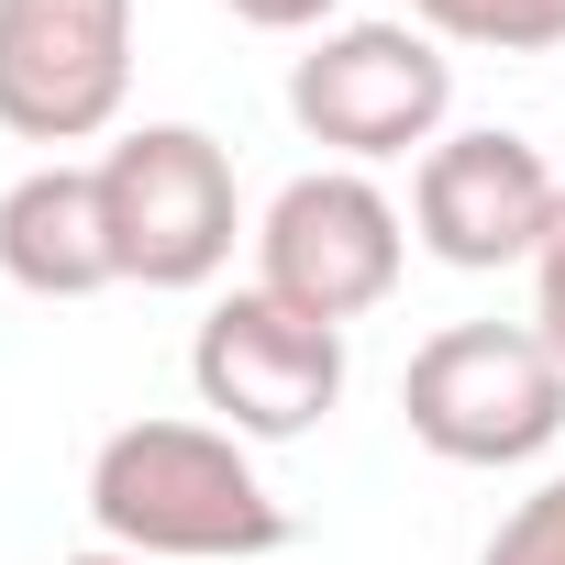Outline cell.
Wrapping results in <instances>:
<instances>
[{"label":"cell","instance_id":"30bf717a","mask_svg":"<svg viewBox=\"0 0 565 565\" xmlns=\"http://www.w3.org/2000/svg\"><path fill=\"white\" fill-rule=\"evenodd\" d=\"M411 23L433 45H477V56H554L565 0H411Z\"/></svg>","mask_w":565,"mask_h":565},{"label":"cell","instance_id":"5b68a950","mask_svg":"<svg viewBox=\"0 0 565 565\" xmlns=\"http://www.w3.org/2000/svg\"><path fill=\"white\" fill-rule=\"evenodd\" d=\"M399 266H411V211L366 167H311L255 222V289L311 311V322H333V333L366 322L399 289Z\"/></svg>","mask_w":565,"mask_h":565},{"label":"cell","instance_id":"8fae6325","mask_svg":"<svg viewBox=\"0 0 565 565\" xmlns=\"http://www.w3.org/2000/svg\"><path fill=\"white\" fill-rule=\"evenodd\" d=\"M477 565H565V466H554L532 499H510V521L488 532Z\"/></svg>","mask_w":565,"mask_h":565},{"label":"cell","instance_id":"7c38bea8","mask_svg":"<svg viewBox=\"0 0 565 565\" xmlns=\"http://www.w3.org/2000/svg\"><path fill=\"white\" fill-rule=\"evenodd\" d=\"M532 333L565 355V200H554V233L532 244Z\"/></svg>","mask_w":565,"mask_h":565},{"label":"cell","instance_id":"277c9868","mask_svg":"<svg viewBox=\"0 0 565 565\" xmlns=\"http://www.w3.org/2000/svg\"><path fill=\"white\" fill-rule=\"evenodd\" d=\"M100 200H111V255H122V289H211L233 266L244 233V189L233 156L200 122H145L100 156Z\"/></svg>","mask_w":565,"mask_h":565},{"label":"cell","instance_id":"8992f818","mask_svg":"<svg viewBox=\"0 0 565 565\" xmlns=\"http://www.w3.org/2000/svg\"><path fill=\"white\" fill-rule=\"evenodd\" d=\"M189 388L233 444H300L344 399V333L266 300V289H233L189 333Z\"/></svg>","mask_w":565,"mask_h":565},{"label":"cell","instance_id":"5bb4252c","mask_svg":"<svg viewBox=\"0 0 565 565\" xmlns=\"http://www.w3.org/2000/svg\"><path fill=\"white\" fill-rule=\"evenodd\" d=\"M67 565H145V554H111V543H100V554H67Z\"/></svg>","mask_w":565,"mask_h":565},{"label":"cell","instance_id":"7a4b0ae2","mask_svg":"<svg viewBox=\"0 0 565 565\" xmlns=\"http://www.w3.org/2000/svg\"><path fill=\"white\" fill-rule=\"evenodd\" d=\"M399 422L444 466H532L565 444V355L532 322H444L399 377Z\"/></svg>","mask_w":565,"mask_h":565},{"label":"cell","instance_id":"52a82bcc","mask_svg":"<svg viewBox=\"0 0 565 565\" xmlns=\"http://www.w3.org/2000/svg\"><path fill=\"white\" fill-rule=\"evenodd\" d=\"M134 100V0H0V134L100 145Z\"/></svg>","mask_w":565,"mask_h":565},{"label":"cell","instance_id":"3957f363","mask_svg":"<svg viewBox=\"0 0 565 565\" xmlns=\"http://www.w3.org/2000/svg\"><path fill=\"white\" fill-rule=\"evenodd\" d=\"M455 111V56L422 23H333L311 34V56L289 67V122L333 156V167H388V156H433Z\"/></svg>","mask_w":565,"mask_h":565},{"label":"cell","instance_id":"6da1fadb","mask_svg":"<svg viewBox=\"0 0 565 565\" xmlns=\"http://www.w3.org/2000/svg\"><path fill=\"white\" fill-rule=\"evenodd\" d=\"M89 521L145 565H255L289 543V510L222 422H122L89 455Z\"/></svg>","mask_w":565,"mask_h":565},{"label":"cell","instance_id":"4fadbf2b","mask_svg":"<svg viewBox=\"0 0 565 565\" xmlns=\"http://www.w3.org/2000/svg\"><path fill=\"white\" fill-rule=\"evenodd\" d=\"M233 23H255V34H333V12L344 0H222Z\"/></svg>","mask_w":565,"mask_h":565},{"label":"cell","instance_id":"ba28073f","mask_svg":"<svg viewBox=\"0 0 565 565\" xmlns=\"http://www.w3.org/2000/svg\"><path fill=\"white\" fill-rule=\"evenodd\" d=\"M554 200L565 178L543 167V145L510 122H477L411 167V244L466 277H499V266H532V244L554 233Z\"/></svg>","mask_w":565,"mask_h":565},{"label":"cell","instance_id":"9c48e42d","mask_svg":"<svg viewBox=\"0 0 565 565\" xmlns=\"http://www.w3.org/2000/svg\"><path fill=\"white\" fill-rule=\"evenodd\" d=\"M0 277H12L23 300H100V289H122L100 167L45 156V167H23L0 189Z\"/></svg>","mask_w":565,"mask_h":565}]
</instances>
